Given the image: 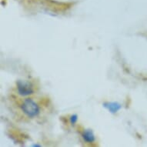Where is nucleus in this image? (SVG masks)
<instances>
[{
  "label": "nucleus",
  "mask_w": 147,
  "mask_h": 147,
  "mask_svg": "<svg viewBox=\"0 0 147 147\" xmlns=\"http://www.w3.org/2000/svg\"><path fill=\"white\" fill-rule=\"evenodd\" d=\"M21 108L22 112L30 118L36 117L39 113V106L31 99H25L21 106Z\"/></svg>",
  "instance_id": "obj_1"
},
{
  "label": "nucleus",
  "mask_w": 147,
  "mask_h": 147,
  "mask_svg": "<svg viewBox=\"0 0 147 147\" xmlns=\"http://www.w3.org/2000/svg\"><path fill=\"white\" fill-rule=\"evenodd\" d=\"M16 85L19 94L22 96H27L33 93L34 90L31 83L26 81H18Z\"/></svg>",
  "instance_id": "obj_2"
},
{
  "label": "nucleus",
  "mask_w": 147,
  "mask_h": 147,
  "mask_svg": "<svg viewBox=\"0 0 147 147\" xmlns=\"http://www.w3.org/2000/svg\"><path fill=\"white\" fill-rule=\"evenodd\" d=\"M103 106L108 109L111 113H116L122 108L120 104L116 102H105L103 103Z\"/></svg>",
  "instance_id": "obj_3"
},
{
  "label": "nucleus",
  "mask_w": 147,
  "mask_h": 147,
  "mask_svg": "<svg viewBox=\"0 0 147 147\" xmlns=\"http://www.w3.org/2000/svg\"><path fill=\"white\" fill-rule=\"evenodd\" d=\"M82 137H83L85 141L87 142H93L95 141L94 133L90 129L85 130L83 134H82Z\"/></svg>",
  "instance_id": "obj_4"
},
{
  "label": "nucleus",
  "mask_w": 147,
  "mask_h": 147,
  "mask_svg": "<svg viewBox=\"0 0 147 147\" xmlns=\"http://www.w3.org/2000/svg\"><path fill=\"white\" fill-rule=\"evenodd\" d=\"M78 120V116L77 115H72L70 116V123L72 125H74Z\"/></svg>",
  "instance_id": "obj_5"
},
{
  "label": "nucleus",
  "mask_w": 147,
  "mask_h": 147,
  "mask_svg": "<svg viewBox=\"0 0 147 147\" xmlns=\"http://www.w3.org/2000/svg\"><path fill=\"white\" fill-rule=\"evenodd\" d=\"M33 146H40V145H38V144H34Z\"/></svg>",
  "instance_id": "obj_6"
}]
</instances>
